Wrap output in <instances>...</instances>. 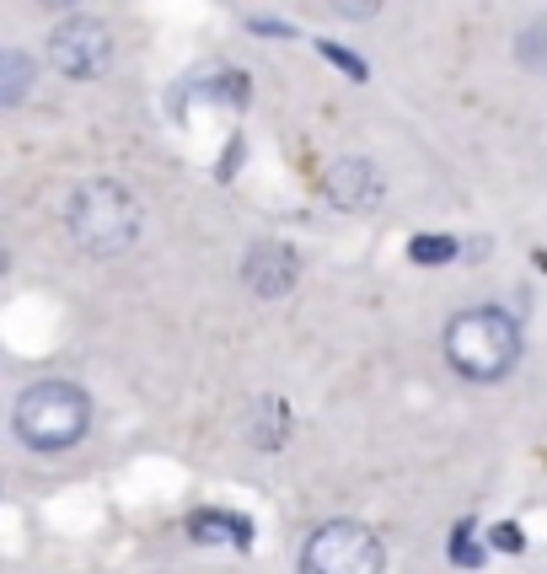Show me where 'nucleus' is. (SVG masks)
<instances>
[{
	"label": "nucleus",
	"instance_id": "nucleus-1",
	"mask_svg": "<svg viewBox=\"0 0 547 574\" xmlns=\"http://www.w3.org/2000/svg\"><path fill=\"white\" fill-rule=\"evenodd\" d=\"M70 242L91 258H119L140 237V199L113 177H91L70 199Z\"/></svg>",
	"mask_w": 547,
	"mask_h": 574
},
{
	"label": "nucleus",
	"instance_id": "nucleus-2",
	"mask_svg": "<svg viewBox=\"0 0 547 574\" xmlns=\"http://www.w3.org/2000/svg\"><path fill=\"white\" fill-rule=\"evenodd\" d=\"M17 435L33 452H70L91 424V403L76 381H33L17 398Z\"/></svg>",
	"mask_w": 547,
	"mask_h": 574
},
{
	"label": "nucleus",
	"instance_id": "nucleus-3",
	"mask_svg": "<svg viewBox=\"0 0 547 574\" xmlns=\"http://www.w3.org/2000/svg\"><path fill=\"white\" fill-rule=\"evenodd\" d=\"M521 355V333L505 312L494 306H478V312H462L451 317L446 328V360L462 370L467 381H500Z\"/></svg>",
	"mask_w": 547,
	"mask_h": 574
},
{
	"label": "nucleus",
	"instance_id": "nucleus-4",
	"mask_svg": "<svg viewBox=\"0 0 547 574\" xmlns=\"http://www.w3.org/2000/svg\"><path fill=\"white\" fill-rule=\"evenodd\" d=\"M381 564H386V548L360 521H328L300 548V574H381Z\"/></svg>",
	"mask_w": 547,
	"mask_h": 574
},
{
	"label": "nucleus",
	"instance_id": "nucleus-5",
	"mask_svg": "<svg viewBox=\"0 0 547 574\" xmlns=\"http://www.w3.org/2000/svg\"><path fill=\"white\" fill-rule=\"evenodd\" d=\"M48 59H54L59 76H70V82H91V76L108 71V59H113V39H108V28H102L97 17H65V22L54 28V39H48Z\"/></svg>",
	"mask_w": 547,
	"mask_h": 574
},
{
	"label": "nucleus",
	"instance_id": "nucleus-6",
	"mask_svg": "<svg viewBox=\"0 0 547 574\" xmlns=\"http://www.w3.org/2000/svg\"><path fill=\"white\" fill-rule=\"evenodd\" d=\"M242 280L253 295H291L295 280H300V263H295V252L285 242H253L248 247V258H242Z\"/></svg>",
	"mask_w": 547,
	"mask_h": 574
},
{
	"label": "nucleus",
	"instance_id": "nucleus-7",
	"mask_svg": "<svg viewBox=\"0 0 547 574\" xmlns=\"http://www.w3.org/2000/svg\"><path fill=\"white\" fill-rule=\"evenodd\" d=\"M328 199L338 209H376L386 199V177H381L371 162H360V156H349V162H338L328 172Z\"/></svg>",
	"mask_w": 547,
	"mask_h": 574
},
{
	"label": "nucleus",
	"instance_id": "nucleus-8",
	"mask_svg": "<svg viewBox=\"0 0 547 574\" xmlns=\"http://www.w3.org/2000/svg\"><path fill=\"white\" fill-rule=\"evenodd\" d=\"M188 532H194V542H231V548H248L253 542V527L242 516H231V510H199V516H188Z\"/></svg>",
	"mask_w": 547,
	"mask_h": 574
},
{
	"label": "nucleus",
	"instance_id": "nucleus-9",
	"mask_svg": "<svg viewBox=\"0 0 547 574\" xmlns=\"http://www.w3.org/2000/svg\"><path fill=\"white\" fill-rule=\"evenodd\" d=\"M28 82H33L28 48H6V54H0V97H6V102H22V97H28Z\"/></svg>",
	"mask_w": 547,
	"mask_h": 574
},
{
	"label": "nucleus",
	"instance_id": "nucleus-10",
	"mask_svg": "<svg viewBox=\"0 0 547 574\" xmlns=\"http://www.w3.org/2000/svg\"><path fill=\"white\" fill-rule=\"evenodd\" d=\"M515 54H521V65H532V71H547V17H537L532 28H521V39H515Z\"/></svg>",
	"mask_w": 547,
	"mask_h": 574
},
{
	"label": "nucleus",
	"instance_id": "nucleus-11",
	"mask_svg": "<svg viewBox=\"0 0 547 574\" xmlns=\"http://www.w3.org/2000/svg\"><path fill=\"white\" fill-rule=\"evenodd\" d=\"M451 559H457L462 570H478V564H483V542L472 537V521H462V527L451 532Z\"/></svg>",
	"mask_w": 547,
	"mask_h": 574
},
{
	"label": "nucleus",
	"instance_id": "nucleus-12",
	"mask_svg": "<svg viewBox=\"0 0 547 574\" xmlns=\"http://www.w3.org/2000/svg\"><path fill=\"white\" fill-rule=\"evenodd\" d=\"M408 252H414V263H446V258L457 252V242H451V237H414Z\"/></svg>",
	"mask_w": 547,
	"mask_h": 574
},
{
	"label": "nucleus",
	"instance_id": "nucleus-13",
	"mask_svg": "<svg viewBox=\"0 0 547 574\" xmlns=\"http://www.w3.org/2000/svg\"><path fill=\"white\" fill-rule=\"evenodd\" d=\"M381 0H333L338 17H354V22H365V17H376Z\"/></svg>",
	"mask_w": 547,
	"mask_h": 574
},
{
	"label": "nucleus",
	"instance_id": "nucleus-14",
	"mask_svg": "<svg viewBox=\"0 0 547 574\" xmlns=\"http://www.w3.org/2000/svg\"><path fill=\"white\" fill-rule=\"evenodd\" d=\"M317 48H322V54H328V59H333V65H343V71H349V76H365V65H360V59H354V54H343V48H338V43H317Z\"/></svg>",
	"mask_w": 547,
	"mask_h": 574
},
{
	"label": "nucleus",
	"instance_id": "nucleus-15",
	"mask_svg": "<svg viewBox=\"0 0 547 574\" xmlns=\"http://www.w3.org/2000/svg\"><path fill=\"white\" fill-rule=\"evenodd\" d=\"M494 542H500L505 553H521V548H526V537L515 532V527H500V532H494Z\"/></svg>",
	"mask_w": 547,
	"mask_h": 574
},
{
	"label": "nucleus",
	"instance_id": "nucleus-16",
	"mask_svg": "<svg viewBox=\"0 0 547 574\" xmlns=\"http://www.w3.org/2000/svg\"><path fill=\"white\" fill-rule=\"evenodd\" d=\"M43 6H54V11H59V6H76V0H43Z\"/></svg>",
	"mask_w": 547,
	"mask_h": 574
}]
</instances>
